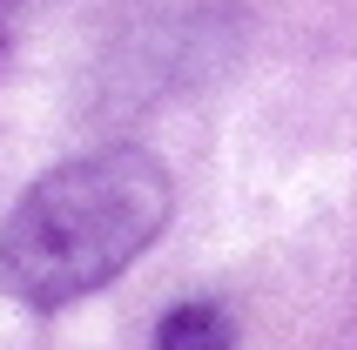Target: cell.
<instances>
[{
    "instance_id": "3957f363",
    "label": "cell",
    "mask_w": 357,
    "mask_h": 350,
    "mask_svg": "<svg viewBox=\"0 0 357 350\" xmlns=\"http://www.w3.org/2000/svg\"><path fill=\"white\" fill-rule=\"evenodd\" d=\"M20 7H27V0H0V47H7V34H14V20H20Z\"/></svg>"
},
{
    "instance_id": "6da1fadb",
    "label": "cell",
    "mask_w": 357,
    "mask_h": 350,
    "mask_svg": "<svg viewBox=\"0 0 357 350\" xmlns=\"http://www.w3.org/2000/svg\"><path fill=\"white\" fill-rule=\"evenodd\" d=\"M169 169L142 149H101V155L61 162L20 195V209L0 229V283L34 303L61 310L115 283L169 222Z\"/></svg>"
},
{
    "instance_id": "7a4b0ae2",
    "label": "cell",
    "mask_w": 357,
    "mask_h": 350,
    "mask_svg": "<svg viewBox=\"0 0 357 350\" xmlns=\"http://www.w3.org/2000/svg\"><path fill=\"white\" fill-rule=\"evenodd\" d=\"M155 350H236V330L216 303H176L155 324Z\"/></svg>"
}]
</instances>
